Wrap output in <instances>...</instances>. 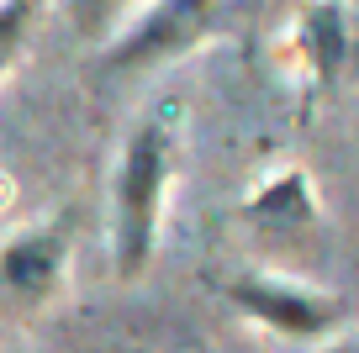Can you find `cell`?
I'll return each instance as SVG.
<instances>
[{"instance_id":"6da1fadb","label":"cell","mask_w":359,"mask_h":353,"mask_svg":"<svg viewBox=\"0 0 359 353\" xmlns=\"http://www.w3.org/2000/svg\"><path fill=\"white\" fill-rule=\"evenodd\" d=\"M164 185H169V132L158 122H143L122 153V174H116V269L127 279L143 275V264L154 258Z\"/></svg>"},{"instance_id":"7a4b0ae2","label":"cell","mask_w":359,"mask_h":353,"mask_svg":"<svg viewBox=\"0 0 359 353\" xmlns=\"http://www.w3.org/2000/svg\"><path fill=\"white\" fill-rule=\"evenodd\" d=\"M217 11H222V0H158L154 11L101 58V69L122 74V69H143V64L185 53V48H196L206 32H212Z\"/></svg>"},{"instance_id":"3957f363","label":"cell","mask_w":359,"mask_h":353,"mask_svg":"<svg viewBox=\"0 0 359 353\" xmlns=\"http://www.w3.org/2000/svg\"><path fill=\"white\" fill-rule=\"evenodd\" d=\"M64 258H69V227L64 221L22 232V237H11L0 248V290L16 300L53 296L58 275H64Z\"/></svg>"},{"instance_id":"277c9868","label":"cell","mask_w":359,"mask_h":353,"mask_svg":"<svg viewBox=\"0 0 359 353\" xmlns=\"http://www.w3.org/2000/svg\"><path fill=\"white\" fill-rule=\"evenodd\" d=\"M233 300L248 317L269 321L280 332H323L338 321V306L327 296H312V290H296V285H275V279H238Z\"/></svg>"},{"instance_id":"5b68a950","label":"cell","mask_w":359,"mask_h":353,"mask_svg":"<svg viewBox=\"0 0 359 353\" xmlns=\"http://www.w3.org/2000/svg\"><path fill=\"white\" fill-rule=\"evenodd\" d=\"M302 48H306V58H312V69H317L323 79H338V69H344V58H348L344 11H338V6H317V11H306V22H302Z\"/></svg>"},{"instance_id":"8992f818","label":"cell","mask_w":359,"mask_h":353,"mask_svg":"<svg viewBox=\"0 0 359 353\" xmlns=\"http://www.w3.org/2000/svg\"><path fill=\"white\" fill-rule=\"evenodd\" d=\"M254 216H264V221H306V216H312L306 179H302V174H280L264 195L254 200Z\"/></svg>"},{"instance_id":"52a82bcc","label":"cell","mask_w":359,"mask_h":353,"mask_svg":"<svg viewBox=\"0 0 359 353\" xmlns=\"http://www.w3.org/2000/svg\"><path fill=\"white\" fill-rule=\"evenodd\" d=\"M37 11H43V0H0V74L16 64V53H22Z\"/></svg>"},{"instance_id":"ba28073f","label":"cell","mask_w":359,"mask_h":353,"mask_svg":"<svg viewBox=\"0 0 359 353\" xmlns=\"http://www.w3.org/2000/svg\"><path fill=\"white\" fill-rule=\"evenodd\" d=\"M127 0H85V27H101L106 16H116Z\"/></svg>"},{"instance_id":"9c48e42d","label":"cell","mask_w":359,"mask_h":353,"mask_svg":"<svg viewBox=\"0 0 359 353\" xmlns=\"http://www.w3.org/2000/svg\"><path fill=\"white\" fill-rule=\"evenodd\" d=\"M327 353H359V338H348V342H338V348H327Z\"/></svg>"}]
</instances>
